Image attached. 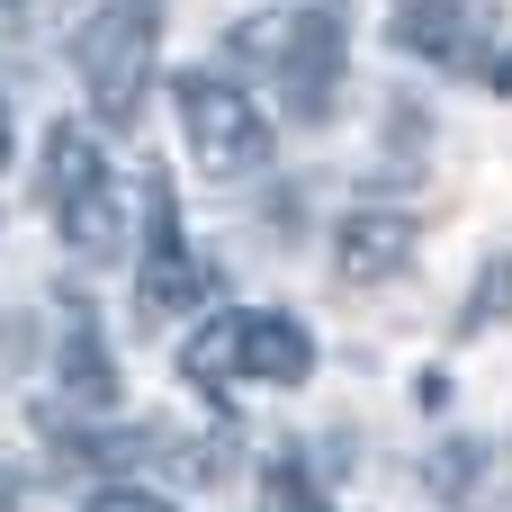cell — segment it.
<instances>
[{"label": "cell", "mask_w": 512, "mask_h": 512, "mask_svg": "<svg viewBox=\"0 0 512 512\" xmlns=\"http://www.w3.org/2000/svg\"><path fill=\"white\" fill-rule=\"evenodd\" d=\"M351 18H342V0H315V9H261V18H243L234 27V63H252V72H270L279 81V99H288V117H333V81H342V54H351V36H342Z\"/></svg>", "instance_id": "1"}, {"label": "cell", "mask_w": 512, "mask_h": 512, "mask_svg": "<svg viewBox=\"0 0 512 512\" xmlns=\"http://www.w3.org/2000/svg\"><path fill=\"white\" fill-rule=\"evenodd\" d=\"M153 27H162V0H99V18L81 27L72 63H81V90L108 126H135L144 108V81H153Z\"/></svg>", "instance_id": "2"}, {"label": "cell", "mask_w": 512, "mask_h": 512, "mask_svg": "<svg viewBox=\"0 0 512 512\" xmlns=\"http://www.w3.org/2000/svg\"><path fill=\"white\" fill-rule=\"evenodd\" d=\"M45 207H54L63 243H81V252H117V234H126L108 162H99V135L72 126V117H54V135H45Z\"/></svg>", "instance_id": "3"}, {"label": "cell", "mask_w": 512, "mask_h": 512, "mask_svg": "<svg viewBox=\"0 0 512 512\" xmlns=\"http://www.w3.org/2000/svg\"><path fill=\"white\" fill-rule=\"evenodd\" d=\"M171 108H180V135H189V153H198L207 171H261V162H270V117H261L234 81L180 72V81H171Z\"/></svg>", "instance_id": "4"}, {"label": "cell", "mask_w": 512, "mask_h": 512, "mask_svg": "<svg viewBox=\"0 0 512 512\" xmlns=\"http://www.w3.org/2000/svg\"><path fill=\"white\" fill-rule=\"evenodd\" d=\"M207 270L189 261V243H180V207H171V180H153L144 189V270H135V306L144 315H189V306H207Z\"/></svg>", "instance_id": "5"}, {"label": "cell", "mask_w": 512, "mask_h": 512, "mask_svg": "<svg viewBox=\"0 0 512 512\" xmlns=\"http://www.w3.org/2000/svg\"><path fill=\"white\" fill-rule=\"evenodd\" d=\"M414 216H396V207H369V216H342V234H333V270L351 279V288H378V279H396L405 261H414Z\"/></svg>", "instance_id": "6"}, {"label": "cell", "mask_w": 512, "mask_h": 512, "mask_svg": "<svg viewBox=\"0 0 512 512\" xmlns=\"http://www.w3.org/2000/svg\"><path fill=\"white\" fill-rule=\"evenodd\" d=\"M54 378H63V396H72L81 414H108V405H117V360H108L99 315H90L81 297L63 306V333H54Z\"/></svg>", "instance_id": "7"}, {"label": "cell", "mask_w": 512, "mask_h": 512, "mask_svg": "<svg viewBox=\"0 0 512 512\" xmlns=\"http://www.w3.org/2000/svg\"><path fill=\"white\" fill-rule=\"evenodd\" d=\"M243 378L261 387H306L315 378V342L297 315H243Z\"/></svg>", "instance_id": "8"}, {"label": "cell", "mask_w": 512, "mask_h": 512, "mask_svg": "<svg viewBox=\"0 0 512 512\" xmlns=\"http://www.w3.org/2000/svg\"><path fill=\"white\" fill-rule=\"evenodd\" d=\"M180 378H189L198 396H225V387L243 378V315H207V324L180 342Z\"/></svg>", "instance_id": "9"}, {"label": "cell", "mask_w": 512, "mask_h": 512, "mask_svg": "<svg viewBox=\"0 0 512 512\" xmlns=\"http://www.w3.org/2000/svg\"><path fill=\"white\" fill-rule=\"evenodd\" d=\"M504 315H512V252H495V261L477 270V288H468V306H459V324H450V333H459V342H477V333H495Z\"/></svg>", "instance_id": "10"}, {"label": "cell", "mask_w": 512, "mask_h": 512, "mask_svg": "<svg viewBox=\"0 0 512 512\" xmlns=\"http://www.w3.org/2000/svg\"><path fill=\"white\" fill-rule=\"evenodd\" d=\"M477 441H450L441 459H432V495H450V504H477Z\"/></svg>", "instance_id": "11"}, {"label": "cell", "mask_w": 512, "mask_h": 512, "mask_svg": "<svg viewBox=\"0 0 512 512\" xmlns=\"http://www.w3.org/2000/svg\"><path fill=\"white\" fill-rule=\"evenodd\" d=\"M261 512H324L315 504V477H306L297 459H279V468L261 477Z\"/></svg>", "instance_id": "12"}, {"label": "cell", "mask_w": 512, "mask_h": 512, "mask_svg": "<svg viewBox=\"0 0 512 512\" xmlns=\"http://www.w3.org/2000/svg\"><path fill=\"white\" fill-rule=\"evenodd\" d=\"M81 512H171V504H162V495H144V486H99Z\"/></svg>", "instance_id": "13"}, {"label": "cell", "mask_w": 512, "mask_h": 512, "mask_svg": "<svg viewBox=\"0 0 512 512\" xmlns=\"http://www.w3.org/2000/svg\"><path fill=\"white\" fill-rule=\"evenodd\" d=\"M9 144H18V135H9V99H0V171H9Z\"/></svg>", "instance_id": "14"}]
</instances>
